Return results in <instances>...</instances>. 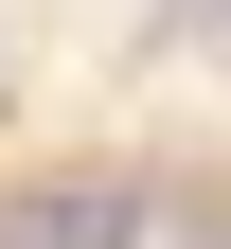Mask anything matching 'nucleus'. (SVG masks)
<instances>
[{
    "instance_id": "2",
    "label": "nucleus",
    "mask_w": 231,
    "mask_h": 249,
    "mask_svg": "<svg viewBox=\"0 0 231 249\" xmlns=\"http://www.w3.org/2000/svg\"><path fill=\"white\" fill-rule=\"evenodd\" d=\"M0 249H18V231H0Z\"/></svg>"
},
{
    "instance_id": "1",
    "label": "nucleus",
    "mask_w": 231,
    "mask_h": 249,
    "mask_svg": "<svg viewBox=\"0 0 231 249\" xmlns=\"http://www.w3.org/2000/svg\"><path fill=\"white\" fill-rule=\"evenodd\" d=\"M142 231H160V196H142V178H107V160H71V178L18 196V249H142Z\"/></svg>"
}]
</instances>
